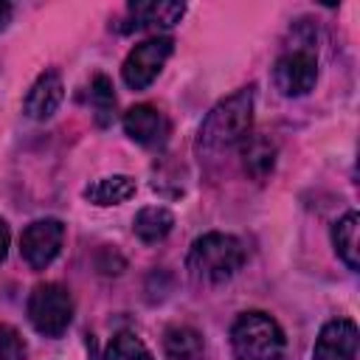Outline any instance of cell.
I'll return each instance as SVG.
<instances>
[{"mask_svg": "<svg viewBox=\"0 0 360 360\" xmlns=\"http://www.w3.org/2000/svg\"><path fill=\"white\" fill-rule=\"evenodd\" d=\"M84 200L93 205H118L135 194V180L127 174H110L90 186H84Z\"/></svg>", "mask_w": 360, "mask_h": 360, "instance_id": "5bb4252c", "label": "cell"}, {"mask_svg": "<svg viewBox=\"0 0 360 360\" xmlns=\"http://www.w3.org/2000/svg\"><path fill=\"white\" fill-rule=\"evenodd\" d=\"M242 166L253 180H267L276 169V143L267 135H248L242 141Z\"/></svg>", "mask_w": 360, "mask_h": 360, "instance_id": "7c38bea8", "label": "cell"}, {"mask_svg": "<svg viewBox=\"0 0 360 360\" xmlns=\"http://www.w3.org/2000/svg\"><path fill=\"white\" fill-rule=\"evenodd\" d=\"M8 242H11L8 225H6V219H0V264L6 262V253H8Z\"/></svg>", "mask_w": 360, "mask_h": 360, "instance_id": "ffe728a7", "label": "cell"}, {"mask_svg": "<svg viewBox=\"0 0 360 360\" xmlns=\"http://www.w3.org/2000/svg\"><path fill=\"white\" fill-rule=\"evenodd\" d=\"M357 211H346L335 225H332V245H335V253L340 256V262L349 267V270H357L360 262H357Z\"/></svg>", "mask_w": 360, "mask_h": 360, "instance_id": "2e32d148", "label": "cell"}, {"mask_svg": "<svg viewBox=\"0 0 360 360\" xmlns=\"http://www.w3.org/2000/svg\"><path fill=\"white\" fill-rule=\"evenodd\" d=\"M62 239H65V225L53 217L37 219L31 222L22 236H20V253L25 259V264L31 270H45L62 250Z\"/></svg>", "mask_w": 360, "mask_h": 360, "instance_id": "52a82bcc", "label": "cell"}, {"mask_svg": "<svg viewBox=\"0 0 360 360\" xmlns=\"http://www.w3.org/2000/svg\"><path fill=\"white\" fill-rule=\"evenodd\" d=\"M129 14V28H146V31H166L172 25H177L186 14V3H169V0H135L127 8Z\"/></svg>", "mask_w": 360, "mask_h": 360, "instance_id": "8fae6325", "label": "cell"}, {"mask_svg": "<svg viewBox=\"0 0 360 360\" xmlns=\"http://www.w3.org/2000/svg\"><path fill=\"white\" fill-rule=\"evenodd\" d=\"M231 349L236 360H281L287 340L276 318L250 309L242 312L231 326Z\"/></svg>", "mask_w": 360, "mask_h": 360, "instance_id": "3957f363", "label": "cell"}, {"mask_svg": "<svg viewBox=\"0 0 360 360\" xmlns=\"http://www.w3.org/2000/svg\"><path fill=\"white\" fill-rule=\"evenodd\" d=\"M62 96H65V84H62V76L56 70H45L37 76V82L31 84L25 101H22V110L31 121H48L59 104H62Z\"/></svg>", "mask_w": 360, "mask_h": 360, "instance_id": "30bf717a", "label": "cell"}, {"mask_svg": "<svg viewBox=\"0 0 360 360\" xmlns=\"http://www.w3.org/2000/svg\"><path fill=\"white\" fill-rule=\"evenodd\" d=\"M357 354V323L349 318H335L323 323L312 346V360H354Z\"/></svg>", "mask_w": 360, "mask_h": 360, "instance_id": "ba28073f", "label": "cell"}, {"mask_svg": "<svg viewBox=\"0 0 360 360\" xmlns=\"http://www.w3.org/2000/svg\"><path fill=\"white\" fill-rule=\"evenodd\" d=\"M202 349V335L194 326H169L163 332V352L169 360H200Z\"/></svg>", "mask_w": 360, "mask_h": 360, "instance_id": "9a60e30c", "label": "cell"}, {"mask_svg": "<svg viewBox=\"0 0 360 360\" xmlns=\"http://www.w3.org/2000/svg\"><path fill=\"white\" fill-rule=\"evenodd\" d=\"M242 264H245L242 242L219 231L197 236L186 256V270L191 273L194 281H202V284H222L231 276H236Z\"/></svg>", "mask_w": 360, "mask_h": 360, "instance_id": "7a4b0ae2", "label": "cell"}, {"mask_svg": "<svg viewBox=\"0 0 360 360\" xmlns=\"http://www.w3.org/2000/svg\"><path fill=\"white\" fill-rule=\"evenodd\" d=\"M8 22H11V6L0 0V31H3V28H6Z\"/></svg>", "mask_w": 360, "mask_h": 360, "instance_id": "44dd1931", "label": "cell"}, {"mask_svg": "<svg viewBox=\"0 0 360 360\" xmlns=\"http://www.w3.org/2000/svg\"><path fill=\"white\" fill-rule=\"evenodd\" d=\"M172 228H174V214L169 208H163V205H146L132 219L135 236L141 242H146V245H155V242L166 239L172 233Z\"/></svg>", "mask_w": 360, "mask_h": 360, "instance_id": "4fadbf2b", "label": "cell"}, {"mask_svg": "<svg viewBox=\"0 0 360 360\" xmlns=\"http://www.w3.org/2000/svg\"><path fill=\"white\" fill-rule=\"evenodd\" d=\"M174 51V42L169 37H152L141 45H135L127 59H124V68H121V76H124V84L132 87V90H143L149 87L158 73L163 70L166 59L172 56Z\"/></svg>", "mask_w": 360, "mask_h": 360, "instance_id": "5b68a950", "label": "cell"}, {"mask_svg": "<svg viewBox=\"0 0 360 360\" xmlns=\"http://www.w3.org/2000/svg\"><path fill=\"white\" fill-rule=\"evenodd\" d=\"M101 360H155V357H152V352L146 349V343L135 332H118L107 343Z\"/></svg>", "mask_w": 360, "mask_h": 360, "instance_id": "e0dca14e", "label": "cell"}, {"mask_svg": "<svg viewBox=\"0 0 360 360\" xmlns=\"http://www.w3.org/2000/svg\"><path fill=\"white\" fill-rule=\"evenodd\" d=\"M253 127V87H242L211 107L197 132V152L205 158H217L242 146Z\"/></svg>", "mask_w": 360, "mask_h": 360, "instance_id": "6da1fadb", "label": "cell"}, {"mask_svg": "<svg viewBox=\"0 0 360 360\" xmlns=\"http://www.w3.org/2000/svg\"><path fill=\"white\" fill-rule=\"evenodd\" d=\"M124 132L141 146H158L169 135V121L158 107L135 104L124 112Z\"/></svg>", "mask_w": 360, "mask_h": 360, "instance_id": "9c48e42d", "label": "cell"}, {"mask_svg": "<svg viewBox=\"0 0 360 360\" xmlns=\"http://www.w3.org/2000/svg\"><path fill=\"white\" fill-rule=\"evenodd\" d=\"M25 357V343L20 332L8 323H0V360H22Z\"/></svg>", "mask_w": 360, "mask_h": 360, "instance_id": "d6986e66", "label": "cell"}, {"mask_svg": "<svg viewBox=\"0 0 360 360\" xmlns=\"http://www.w3.org/2000/svg\"><path fill=\"white\" fill-rule=\"evenodd\" d=\"M25 309H28L31 326L45 338H59L73 321V298L56 281L37 284L31 290V295H28V307Z\"/></svg>", "mask_w": 360, "mask_h": 360, "instance_id": "277c9868", "label": "cell"}, {"mask_svg": "<svg viewBox=\"0 0 360 360\" xmlns=\"http://www.w3.org/2000/svg\"><path fill=\"white\" fill-rule=\"evenodd\" d=\"M315 82H318V59H315V51L290 48L273 65V84L287 98L307 96L315 87Z\"/></svg>", "mask_w": 360, "mask_h": 360, "instance_id": "8992f818", "label": "cell"}, {"mask_svg": "<svg viewBox=\"0 0 360 360\" xmlns=\"http://www.w3.org/2000/svg\"><path fill=\"white\" fill-rule=\"evenodd\" d=\"M90 107L96 112V124L98 127H110L112 124L115 93H112V82L107 76H101V73L90 82Z\"/></svg>", "mask_w": 360, "mask_h": 360, "instance_id": "ac0fdd59", "label": "cell"}]
</instances>
